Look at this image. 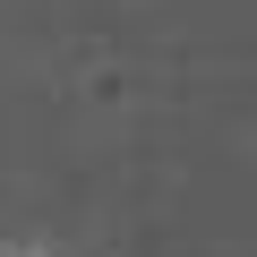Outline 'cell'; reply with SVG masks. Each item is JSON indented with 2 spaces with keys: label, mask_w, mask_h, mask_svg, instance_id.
<instances>
[{
  "label": "cell",
  "mask_w": 257,
  "mask_h": 257,
  "mask_svg": "<svg viewBox=\"0 0 257 257\" xmlns=\"http://www.w3.org/2000/svg\"><path fill=\"white\" fill-rule=\"evenodd\" d=\"M0 257H69V248H35V240H26V248H0Z\"/></svg>",
  "instance_id": "obj_1"
}]
</instances>
